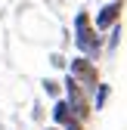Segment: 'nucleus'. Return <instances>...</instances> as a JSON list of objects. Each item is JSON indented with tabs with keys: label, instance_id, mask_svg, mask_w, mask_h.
<instances>
[{
	"label": "nucleus",
	"instance_id": "obj_1",
	"mask_svg": "<svg viewBox=\"0 0 127 130\" xmlns=\"http://www.w3.org/2000/svg\"><path fill=\"white\" fill-rule=\"evenodd\" d=\"M71 43H74V50L93 59V62H99L105 56V34H99L96 28H93V12L90 9H77L74 12V19H71Z\"/></svg>",
	"mask_w": 127,
	"mask_h": 130
},
{
	"label": "nucleus",
	"instance_id": "obj_2",
	"mask_svg": "<svg viewBox=\"0 0 127 130\" xmlns=\"http://www.w3.org/2000/svg\"><path fill=\"white\" fill-rule=\"evenodd\" d=\"M65 71H68V74H71L77 84L87 90V93H93V87H96L99 80H102L99 62H93V59H87V56H81V53L68 59V68H65Z\"/></svg>",
	"mask_w": 127,
	"mask_h": 130
},
{
	"label": "nucleus",
	"instance_id": "obj_3",
	"mask_svg": "<svg viewBox=\"0 0 127 130\" xmlns=\"http://www.w3.org/2000/svg\"><path fill=\"white\" fill-rule=\"evenodd\" d=\"M124 0H105V3L93 12V28L99 31V34H105L108 28H115L121 22V15H124Z\"/></svg>",
	"mask_w": 127,
	"mask_h": 130
},
{
	"label": "nucleus",
	"instance_id": "obj_4",
	"mask_svg": "<svg viewBox=\"0 0 127 130\" xmlns=\"http://www.w3.org/2000/svg\"><path fill=\"white\" fill-rule=\"evenodd\" d=\"M50 124H56V127H65L68 121H74L71 118V108H68V102H65V96H59V99H53V105H50Z\"/></svg>",
	"mask_w": 127,
	"mask_h": 130
},
{
	"label": "nucleus",
	"instance_id": "obj_5",
	"mask_svg": "<svg viewBox=\"0 0 127 130\" xmlns=\"http://www.w3.org/2000/svg\"><path fill=\"white\" fill-rule=\"evenodd\" d=\"M108 99H112V84H108V80H99V84L93 87V93H90L93 111H102V108L108 105Z\"/></svg>",
	"mask_w": 127,
	"mask_h": 130
},
{
	"label": "nucleus",
	"instance_id": "obj_6",
	"mask_svg": "<svg viewBox=\"0 0 127 130\" xmlns=\"http://www.w3.org/2000/svg\"><path fill=\"white\" fill-rule=\"evenodd\" d=\"M121 37H124V28H121V22H118L115 28H108V31H105V56H108V59H112V56L118 53Z\"/></svg>",
	"mask_w": 127,
	"mask_h": 130
},
{
	"label": "nucleus",
	"instance_id": "obj_7",
	"mask_svg": "<svg viewBox=\"0 0 127 130\" xmlns=\"http://www.w3.org/2000/svg\"><path fill=\"white\" fill-rule=\"evenodd\" d=\"M40 90H43V96H50V99H59L62 96V77H43Z\"/></svg>",
	"mask_w": 127,
	"mask_h": 130
},
{
	"label": "nucleus",
	"instance_id": "obj_8",
	"mask_svg": "<svg viewBox=\"0 0 127 130\" xmlns=\"http://www.w3.org/2000/svg\"><path fill=\"white\" fill-rule=\"evenodd\" d=\"M50 65H53L56 71H62V74H65V68H68V59L62 56V53H50Z\"/></svg>",
	"mask_w": 127,
	"mask_h": 130
},
{
	"label": "nucleus",
	"instance_id": "obj_9",
	"mask_svg": "<svg viewBox=\"0 0 127 130\" xmlns=\"http://www.w3.org/2000/svg\"><path fill=\"white\" fill-rule=\"evenodd\" d=\"M62 130H87V124H84V121H68Z\"/></svg>",
	"mask_w": 127,
	"mask_h": 130
},
{
	"label": "nucleus",
	"instance_id": "obj_10",
	"mask_svg": "<svg viewBox=\"0 0 127 130\" xmlns=\"http://www.w3.org/2000/svg\"><path fill=\"white\" fill-rule=\"evenodd\" d=\"M31 115H34V121H37V118H43V115H46V111L40 108V102H34V108H31Z\"/></svg>",
	"mask_w": 127,
	"mask_h": 130
},
{
	"label": "nucleus",
	"instance_id": "obj_11",
	"mask_svg": "<svg viewBox=\"0 0 127 130\" xmlns=\"http://www.w3.org/2000/svg\"><path fill=\"white\" fill-rule=\"evenodd\" d=\"M43 130H62V127H56V124H46V127H43Z\"/></svg>",
	"mask_w": 127,
	"mask_h": 130
}]
</instances>
